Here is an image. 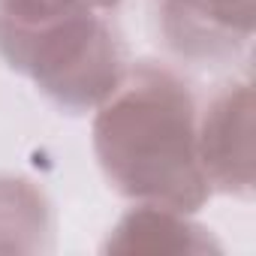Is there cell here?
Returning <instances> with one entry per match:
<instances>
[{
	"mask_svg": "<svg viewBox=\"0 0 256 256\" xmlns=\"http://www.w3.org/2000/svg\"><path fill=\"white\" fill-rule=\"evenodd\" d=\"M0 58L66 114L94 112L130 66L112 18L88 6L36 24H0Z\"/></svg>",
	"mask_w": 256,
	"mask_h": 256,
	"instance_id": "cell-2",
	"label": "cell"
},
{
	"mask_svg": "<svg viewBox=\"0 0 256 256\" xmlns=\"http://www.w3.org/2000/svg\"><path fill=\"white\" fill-rule=\"evenodd\" d=\"M256 10L223 0H157V34L163 48L190 66L217 70L235 64L253 40Z\"/></svg>",
	"mask_w": 256,
	"mask_h": 256,
	"instance_id": "cell-4",
	"label": "cell"
},
{
	"mask_svg": "<svg viewBox=\"0 0 256 256\" xmlns=\"http://www.w3.org/2000/svg\"><path fill=\"white\" fill-rule=\"evenodd\" d=\"M84 6H90V10H96V12H112V10H118L124 0H82Z\"/></svg>",
	"mask_w": 256,
	"mask_h": 256,
	"instance_id": "cell-7",
	"label": "cell"
},
{
	"mask_svg": "<svg viewBox=\"0 0 256 256\" xmlns=\"http://www.w3.org/2000/svg\"><path fill=\"white\" fill-rule=\"evenodd\" d=\"M106 253H217L220 241L208 226L196 223L193 214L139 205L126 211L108 232Z\"/></svg>",
	"mask_w": 256,
	"mask_h": 256,
	"instance_id": "cell-5",
	"label": "cell"
},
{
	"mask_svg": "<svg viewBox=\"0 0 256 256\" xmlns=\"http://www.w3.org/2000/svg\"><path fill=\"white\" fill-rule=\"evenodd\" d=\"M253 84L235 78L220 84L196 114V154L211 193L253 199Z\"/></svg>",
	"mask_w": 256,
	"mask_h": 256,
	"instance_id": "cell-3",
	"label": "cell"
},
{
	"mask_svg": "<svg viewBox=\"0 0 256 256\" xmlns=\"http://www.w3.org/2000/svg\"><path fill=\"white\" fill-rule=\"evenodd\" d=\"M54 247V211L40 184L0 172V253H46Z\"/></svg>",
	"mask_w": 256,
	"mask_h": 256,
	"instance_id": "cell-6",
	"label": "cell"
},
{
	"mask_svg": "<svg viewBox=\"0 0 256 256\" xmlns=\"http://www.w3.org/2000/svg\"><path fill=\"white\" fill-rule=\"evenodd\" d=\"M199 100L193 84L160 60H136L94 108L90 145L108 187L139 205L196 214L211 187L196 154Z\"/></svg>",
	"mask_w": 256,
	"mask_h": 256,
	"instance_id": "cell-1",
	"label": "cell"
}]
</instances>
